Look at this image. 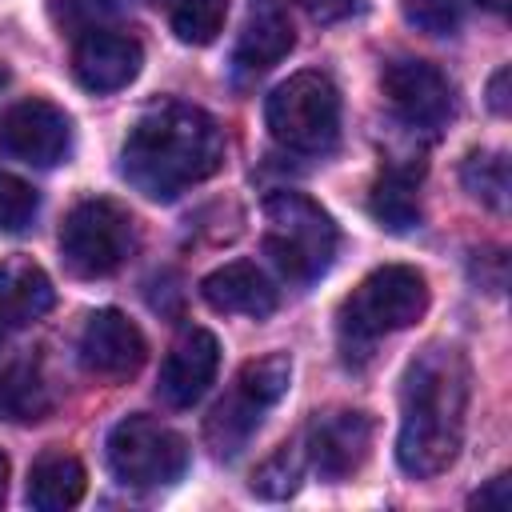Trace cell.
I'll list each match as a JSON object with an SVG mask.
<instances>
[{
  "instance_id": "obj_1",
  "label": "cell",
  "mask_w": 512,
  "mask_h": 512,
  "mask_svg": "<svg viewBox=\"0 0 512 512\" xmlns=\"http://www.w3.org/2000/svg\"><path fill=\"white\" fill-rule=\"evenodd\" d=\"M472 396V368L456 344H428L400 380V436L396 464L412 480L440 476L464 440Z\"/></svg>"
},
{
  "instance_id": "obj_2",
  "label": "cell",
  "mask_w": 512,
  "mask_h": 512,
  "mask_svg": "<svg viewBox=\"0 0 512 512\" xmlns=\"http://www.w3.org/2000/svg\"><path fill=\"white\" fill-rule=\"evenodd\" d=\"M224 148V128L204 108L160 100L132 120L120 148V172L148 200H176L184 188L224 168Z\"/></svg>"
},
{
  "instance_id": "obj_3",
  "label": "cell",
  "mask_w": 512,
  "mask_h": 512,
  "mask_svg": "<svg viewBox=\"0 0 512 512\" xmlns=\"http://www.w3.org/2000/svg\"><path fill=\"white\" fill-rule=\"evenodd\" d=\"M340 232L332 216L304 192H272L264 200V252L280 276L296 284L320 280L336 260Z\"/></svg>"
},
{
  "instance_id": "obj_4",
  "label": "cell",
  "mask_w": 512,
  "mask_h": 512,
  "mask_svg": "<svg viewBox=\"0 0 512 512\" xmlns=\"http://www.w3.org/2000/svg\"><path fill=\"white\" fill-rule=\"evenodd\" d=\"M428 308V280L420 268L412 264H384L376 272H368L352 296L340 304V344L352 348H368L372 340L388 336V332H404L412 328Z\"/></svg>"
},
{
  "instance_id": "obj_5",
  "label": "cell",
  "mask_w": 512,
  "mask_h": 512,
  "mask_svg": "<svg viewBox=\"0 0 512 512\" xmlns=\"http://www.w3.org/2000/svg\"><path fill=\"white\" fill-rule=\"evenodd\" d=\"M264 120L272 140L288 152L320 156L340 136V92L324 72H296L272 88Z\"/></svg>"
},
{
  "instance_id": "obj_6",
  "label": "cell",
  "mask_w": 512,
  "mask_h": 512,
  "mask_svg": "<svg viewBox=\"0 0 512 512\" xmlns=\"http://www.w3.org/2000/svg\"><path fill=\"white\" fill-rule=\"evenodd\" d=\"M288 380H292V360L284 352H268L260 360H248L232 384V392L212 408V416L204 420V440L208 448L228 460L236 456L252 432L260 428L264 412L288 392Z\"/></svg>"
},
{
  "instance_id": "obj_7",
  "label": "cell",
  "mask_w": 512,
  "mask_h": 512,
  "mask_svg": "<svg viewBox=\"0 0 512 512\" xmlns=\"http://www.w3.org/2000/svg\"><path fill=\"white\" fill-rule=\"evenodd\" d=\"M132 248H136V224L128 208H120L116 200L104 196L80 200L60 224V256L72 276L84 280L112 276L116 268H124Z\"/></svg>"
},
{
  "instance_id": "obj_8",
  "label": "cell",
  "mask_w": 512,
  "mask_h": 512,
  "mask_svg": "<svg viewBox=\"0 0 512 512\" xmlns=\"http://www.w3.org/2000/svg\"><path fill=\"white\" fill-rule=\"evenodd\" d=\"M108 468L128 488H164L176 484L188 468V440L152 420V416H124L104 444Z\"/></svg>"
},
{
  "instance_id": "obj_9",
  "label": "cell",
  "mask_w": 512,
  "mask_h": 512,
  "mask_svg": "<svg viewBox=\"0 0 512 512\" xmlns=\"http://www.w3.org/2000/svg\"><path fill=\"white\" fill-rule=\"evenodd\" d=\"M380 92L388 108L412 128H440L452 116V84L428 60L416 56L388 60L380 72Z\"/></svg>"
},
{
  "instance_id": "obj_10",
  "label": "cell",
  "mask_w": 512,
  "mask_h": 512,
  "mask_svg": "<svg viewBox=\"0 0 512 512\" xmlns=\"http://www.w3.org/2000/svg\"><path fill=\"white\" fill-rule=\"evenodd\" d=\"M372 448V416L356 408H328L316 412L304 428V460L324 480H348L360 472Z\"/></svg>"
},
{
  "instance_id": "obj_11",
  "label": "cell",
  "mask_w": 512,
  "mask_h": 512,
  "mask_svg": "<svg viewBox=\"0 0 512 512\" xmlns=\"http://www.w3.org/2000/svg\"><path fill=\"white\" fill-rule=\"evenodd\" d=\"M0 136H4V148L12 156H20L24 164H36V168H52V164L68 160V152H72L68 112L52 100H40V96L12 104L0 120Z\"/></svg>"
},
{
  "instance_id": "obj_12",
  "label": "cell",
  "mask_w": 512,
  "mask_h": 512,
  "mask_svg": "<svg viewBox=\"0 0 512 512\" xmlns=\"http://www.w3.org/2000/svg\"><path fill=\"white\" fill-rule=\"evenodd\" d=\"M76 352H80V364H84L88 376L128 380L148 360V340L136 328V320H128L120 308H96L84 320Z\"/></svg>"
},
{
  "instance_id": "obj_13",
  "label": "cell",
  "mask_w": 512,
  "mask_h": 512,
  "mask_svg": "<svg viewBox=\"0 0 512 512\" xmlns=\"http://www.w3.org/2000/svg\"><path fill=\"white\" fill-rule=\"evenodd\" d=\"M144 48L136 36L116 28H88L72 44V76L88 92H120L140 76Z\"/></svg>"
},
{
  "instance_id": "obj_14",
  "label": "cell",
  "mask_w": 512,
  "mask_h": 512,
  "mask_svg": "<svg viewBox=\"0 0 512 512\" xmlns=\"http://www.w3.org/2000/svg\"><path fill=\"white\" fill-rule=\"evenodd\" d=\"M220 368V340L208 328H188L164 356L156 392L168 408H192Z\"/></svg>"
},
{
  "instance_id": "obj_15",
  "label": "cell",
  "mask_w": 512,
  "mask_h": 512,
  "mask_svg": "<svg viewBox=\"0 0 512 512\" xmlns=\"http://www.w3.org/2000/svg\"><path fill=\"white\" fill-rule=\"evenodd\" d=\"M200 296L212 312H224V316L264 320L276 312V288L264 276V268H256L252 260H232V264H220L216 272H208L200 280Z\"/></svg>"
},
{
  "instance_id": "obj_16",
  "label": "cell",
  "mask_w": 512,
  "mask_h": 512,
  "mask_svg": "<svg viewBox=\"0 0 512 512\" xmlns=\"http://www.w3.org/2000/svg\"><path fill=\"white\" fill-rule=\"evenodd\" d=\"M56 292L48 272L36 260L12 256L0 260V328H28L32 320H40L52 308Z\"/></svg>"
},
{
  "instance_id": "obj_17",
  "label": "cell",
  "mask_w": 512,
  "mask_h": 512,
  "mask_svg": "<svg viewBox=\"0 0 512 512\" xmlns=\"http://www.w3.org/2000/svg\"><path fill=\"white\" fill-rule=\"evenodd\" d=\"M292 44H296V36H292L288 16H284L276 4H264L260 12L248 16V24H244V32H240V40H236L232 60H236L240 72H252V76H256V72L280 64V60L292 52Z\"/></svg>"
},
{
  "instance_id": "obj_18",
  "label": "cell",
  "mask_w": 512,
  "mask_h": 512,
  "mask_svg": "<svg viewBox=\"0 0 512 512\" xmlns=\"http://www.w3.org/2000/svg\"><path fill=\"white\" fill-rule=\"evenodd\" d=\"M368 212L388 232H412L420 224V164H388L368 192Z\"/></svg>"
},
{
  "instance_id": "obj_19",
  "label": "cell",
  "mask_w": 512,
  "mask_h": 512,
  "mask_svg": "<svg viewBox=\"0 0 512 512\" xmlns=\"http://www.w3.org/2000/svg\"><path fill=\"white\" fill-rule=\"evenodd\" d=\"M84 488H88V476L72 452H44L28 472V504L36 512H64L80 504Z\"/></svg>"
},
{
  "instance_id": "obj_20",
  "label": "cell",
  "mask_w": 512,
  "mask_h": 512,
  "mask_svg": "<svg viewBox=\"0 0 512 512\" xmlns=\"http://www.w3.org/2000/svg\"><path fill=\"white\" fill-rule=\"evenodd\" d=\"M52 388L32 360H16L0 372V420L8 424H36L52 412Z\"/></svg>"
},
{
  "instance_id": "obj_21",
  "label": "cell",
  "mask_w": 512,
  "mask_h": 512,
  "mask_svg": "<svg viewBox=\"0 0 512 512\" xmlns=\"http://www.w3.org/2000/svg\"><path fill=\"white\" fill-rule=\"evenodd\" d=\"M460 184L484 208L504 212L508 208V188H512V180H508V156L504 152H492V148L468 152L464 164H460Z\"/></svg>"
},
{
  "instance_id": "obj_22",
  "label": "cell",
  "mask_w": 512,
  "mask_h": 512,
  "mask_svg": "<svg viewBox=\"0 0 512 512\" xmlns=\"http://www.w3.org/2000/svg\"><path fill=\"white\" fill-rule=\"evenodd\" d=\"M228 20V0H172L168 8V24L176 32L180 44H192V48H204L220 36Z\"/></svg>"
},
{
  "instance_id": "obj_23",
  "label": "cell",
  "mask_w": 512,
  "mask_h": 512,
  "mask_svg": "<svg viewBox=\"0 0 512 512\" xmlns=\"http://www.w3.org/2000/svg\"><path fill=\"white\" fill-rule=\"evenodd\" d=\"M300 480H304V452L292 448V444H284V448H276L252 472V492L264 496V500H288V496H296Z\"/></svg>"
},
{
  "instance_id": "obj_24",
  "label": "cell",
  "mask_w": 512,
  "mask_h": 512,
  "mask_svg": "<svg viewBox=\"0 0 512 512\" xmlns=\"http://www.w3.org/2000/svg\"><path fill=\"white\" fill-rule=\"evenodd\" d=\"M36 212H40L36 188L12 172H0V232H12V236L28 232Z\"/></svg>"
},
{
  "instance_id": "obj_25",
  "label": "cell",
  "mask_w": 512,
  "mask_h": 512,
  "mask_svg": "<svg viewBox=\"0 0 512 512\" xmlns=\"http://www.w3.org/2000/svg\"><path fill=\"white\" fill-rule=\"evenodd\" d=\"M400 12L428 36H452L460 24V0H400Z\"/></svg>"
},
{
  "instance_id": "obj_26",
  "label": "cell",
  "mask_w": 512,
  "mask_h": 512,
  "mask_svg": "<svg viewBox=\"0 0 512 512\" xmlns=\"http://www.w3.org/2000/svg\"><path fill=\"white\" fill-rule=\"evenodd\" d=\"M60 8H64L60 24H72V20H76L72 36H80V32H88V28H100L96 20L108 12V4H104V0H56V12H60Z\"/></svg>"
},
{
  "instance_id": "obj_27",
  "label": "cell",
  "mask_w": 512,
  "mask_h": 512,
  "mask_svg": "<svg viewBox=\"0 0 512 512\" xmlns=\"http://www.w3.org/2000/svg\"><path fill=\"white\" fill-rule=\"evenodd\" d=\"M468 504H472V508H480V512H488V508H492V512H508V508H512V480H508L504 472H500V476H492V480H488V484H484Z\"/></svg>"
},
{
  "instance_id": "obj_28",
  "label": "cell",
  "mask_w": 512,
  "mask_h": 512,
  "mask_svg": "<svg viewBox=\"0 0 512 512\" xmlns=\"http://www.w3.org/2000/svg\"><path fill=\"white\" fill-rule=\"evenodd\" d=\"M300 4H304V12H308L316 24H336V20L352 16V12H360L364 0H300Z\"/></svg>"
},
{
  "instance_id": "obj_29",
  "label": "cell",
  "mask_w": 512,
  "mask_h": 512,
  "mask_svg": "<svg viewBox=\"0 0 512 512\" xmlns=\"http://www.w3.org/2000/svg\"><path fill=\"white\" fill-rule=\"evenodd\" d=\"M508 84H512V68L500 64V68L492 72V80H488V108H492L496 116H508V108H512V100H508Z\"/></svg>"
},
{
  "instance_id": "obj_30",
  "label": "cell",
  "mask_w": 512,
  "mask_h": 512,
  "mask_svg": "<svg viewBox=\"0 0 512 512\" xmlns=\"http://www.w3.org/2000/svg\"><path fill=\"white\" fill-rule=\"evenodd\" d=\"M4 492H8V456L0 452V504H4Z\"/></svg>"
},
{
  "instance_id": "obj_31",
  "label": "cell",
  "mask_w": 512,
  "mask_h": 512,
  "mask_svg": "<svg viewBox=\"0 0 512 512\" xmlns=\"http://www.w3.org/2000/svg\"><path fill=\"white\" fill-rule=\"evenodd\" d=\"M476 4H480V8H488V12H508V4H512V0H476Z\"/></svg>"
},
{
  "instance_id": "obj_32",
  "label": "cell",
  "mask_w": 512,
  "mask_h": 512,
  "mask_svg": "<svg viewBox=\"0 0 512 512\" xmlns=\"http://www.w3.org/2000/svg\"><path fill=\"white\" fill-rule=\"evenodd\" d=\"M4 84H8V64L0 60V88H4Z\"/></svg>"
},
{
  "instance_id": "obj_33",
  "label": "cell",
  "mask_w": 512,
  "mask_h": 512,
  "mask_svg": "<svg viewBox=\"0 0 512 512\" xmlns=\"http://www.w3.org/2000/svg\"><path fill=\"white\" fill-rule=\"evenodd\" d=\"M0 344H4V328H0Z\"/></svg>"
},
{
  "instance_id": "obj_34",
  "label": "cell",
  "mask_w": 512,
  "mask_h": 512,
  "mask_svg": "<svg viewBox=\"0 0 512 512\" xmlns=\"http://www.w3.org/2000/svg\"><path fill=\"white\" fill-rule=\"evenodd\" d=\"M268 4H276V0H268Z\"/></svg>"
}]
</instances>
